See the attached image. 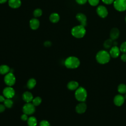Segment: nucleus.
I'll return each instance as SVG.
<instances>
[{"instance_id": "nucleus-1", "label": "nucleus", "mask_w": 126, "mask_h": 126, "mask_svg": "<svg viewBox=\"0 0 126 126\" xmlns=\"http://www.w3.org/2000/svg\"><path fill=\"white\" fill-rule=\"evenodd\" d=\"M109 53L105 50H100L98 51L95 56L96 61L100 64H105L108 63L110 60Z\"/></svg>"}, {"instance_id": "nucleus-2", "label": "nucleus", "mask_w": 126, "mask_h": 126, "mask_svg": "<svg viewBox=\"0 0 126 126\" xmlns=\"http://www.w3.org/2000/svg\"><path fill=\"white\" fill-rule=\"evenodd\" d=\"M86 32V30L84 26L79 25L73 27L71 30V33L73 36L77 38L83 37Z\"/></svg>"}, {"instance_id": "nucleus-3", "label": "nucleus", "mask_w": 126, "mask_h": 126, "mask_svg": "<svg viewBox=\"0 0 126 126\" xmlns=\"http://www.w3.org/2000/svg\"><path fill=\"white\" fill-rule=\"evenodd\" d=\"M80 64L79 59L74 56H70L67 57L64 61L65 66L70 69H74L77 68Z\"/></svg>"}, {"instance_id": "nucleus-4", "label": "nucleus", "mask_w": 126, "mask_h": 126, "mask_svg": "<svg viewBox=\"0 0 126 126\" xmlns=\"http://www.w3.org/2000/svg\"><path fill=\"white\" fill-rule=\"evenodd\" d=\"M75 97L78 101L80 102H84L87 97V91L82 87H78L75 90Z\"/></svg>"}, {"instance_id": "nucleus-5", "label": "nucleus", "mask_w": 126, "mask_h": 126, "mask_svg": "<svg viewBox=\"0 0 126 126\" xmlns=\"http://www.w3.org/2000/svg\"><path fill=\"white\" fill-rule=\"evenodd\" d=\"M113 6L116 10L119 12L124 11L126 10V0H115Z\"/></svg>"}, {"instance_id": "nucleus-6", "label": "nucleus", "mask_w": 126, "mask_h": 126, "mask_svg": "<svg viewBox=\"0 0 126 126\" xmlns=\"http://www.w3.org/2000/svg\"><path fill=\"white\" fill-rule=\"evenodd\" d=\"M4 81L7 86L12 87L16 82V78L15 75L12 72H9L5 75L4 77Z\"/></svg>"}, {"instance_id": "nucleus-7", "label": "nucleus", "mask_w": 126, "mask_h": 126, "mask_svg": "<svg viewBox=\"0 0 126 126\" xmlns=\"http://www.w3.org/2000/svg\"><path fill=\"white\" fill-rule=\"evenodd\" d=\"M35 106L32 103H26L23 106L22 111L23 113H25L28 115H32L33 114L35 111Z\"/></svg>"}, {"instance_id": "nucleus-8", "label": "nucleus", "mask_w": 126, "mask_h": 126, "mask_svg": "<svg viewBox=\"0 0 126 126\" xmlns=\"http://www.w3.org/2000/svg\"><path fill=\"white\" fill-rule=\"evenodd\" d=\"M3 96L6 98H12L15 95V90L11 86H7L4 88L2 91Z\"/></svg>"}, {"instance_id": "nucleus-9", "label": "nucleus", "mask_w": 126, "mask_h": 126, "mask_svg": "<svg viewBox=\"0 0 126 126\" xmlns=\"http://www.w3.org/2000/svg\"><path fill=\"white\" fill-rule=\"evenodd\" d=\"M97 14L101 18H104L108 15V12L107 9L104 5H100L97 6L96 9Z\"/></svg>"}, {"instance_id": "nucleus-10", "label": "nucleus", "mask_w": 126, "mask_h": 126, "mask_svg": "<svg viewBox=\"0 0 126 126\" xmlns=\"http://www.w3.org/2000/svg\"><path fill=\"white\" fill-rule=\"evenodd\" d=\"M76 19L80 22V25L84 26L85 27L87 25V18L86 16L83 13H78L76 15Z\"/></svg>"}, {"instance_id": "nucleus-11", "label": "nucleus", "mask_w": 126, "mask_h": 126, "mask_svg": "<svg viewBox=\"0 0 126 126\" xmlns=\"http://www.w3.org/2000/svg\"><path fill=\"white\" fill-rule=\"evenodd\" d=\"M120 31L116 27L112 28L110 31L109 35L110 38L113 40H116L120 36Z\"/></svg>"}, {"instance_id": "nucleus-12", "label": "nucleus", "mask_w": 126, "mask_h": 126, "mask_svg": "<svg viewBox=\"0 0 126 126\" xmlns=\"http://www.w3.org/2000/svg\"><path fill=\"white\" fill-rule=\"evenodd\" d=\"M87 110V105L84 102H80L75 107L76 112L78 114H83Z\"/></svg>"}, {"instance_id": "nucleus-13", "label": "nucleus", "mask_w": 126, "mask_h": 126, "mask_svg": "<svg viewBox=\"0 0 126 126\" xmlns=\"http://www.w3.org/2000/svg\"><path fill=\"white\" fill-rule=\"evenodd\" d=\"M120 52V48L117 46H113L110 50L109 54L111 57L116 58L119 56Z\"/></svg>"}, {"instance_id": "nucleus-14", "label": "nucleus", "mask_w": 126, "mask_h": 126, "mask_svg": "<svg viewBox=\"0 0 126 126\" xmlns=\"http://www.w3.org/2000/svg\"><path fill=\"white\" fill-rule=\"evenodd\" d=\"M125 97L121 94H117L114 98V103L117 106H120L123 104L125 101Z\"/></svg>"}, {"instance_id": "nucleus-15", "label": "nucleus", "mask_w": 126, "mask_h": 126, "mask_svg": "<svg viewBox=\"0 0 126 126\" xmlns=\"http://www.w3.org/2000/svg\"><path fill=\"white\" fill-rule=\"evenodd\" d=\"M33 98V96L32 94L29 91L25 92L22 94V99L26 103L31 102V101H32Z\"/></svg>"}, {"instance_id": "nucleus-16", "label": "nucleus", "mask_w": 126, "mask_h": 126, "mask_svg": "<svg viewBox=\"0 0 126 126\" xmlns=\"http://www.w3.org/2000/svg\"><path fill=\"white\" fill-rule=\"evenodd\" d=\"M8 3L11 8L16 9L20 7L22 2L21 0H8Z\"/></svg>"}, {"instance_id": "nucleus-17", "label": "nucleus", "mask_w": 126, "mask_h": 126, "mask_svg": "<svg viewBox=\"0 0 126 126\" xmlns=\"http://www.w3.org/2000/svg\"><path fill=\"white\" fill-rule=\"evenodd\" d=\"M40 25L39 21L36 18H32L30 21V27L33 30H37Z\"/></svg>"}, {"instance_id": "nucleus-18", "label": "nucleus", "mask_w": 126, "mask_h": 126, "mask_svg": "<svg viewBox=\"0 0 126 126\" xmlns=\"http://www.w3.org/2000/svg\"><path fill=\"white\" fill-rule=\"evenodd\" d=\"M67 87L69 90L74 91L79 87V84L75 81H71L67 83Z\"/></svg>"}, {"instance_id": "nucleus-19", "label": "nucleus", "mask_w": 126, "mask_h": 126, "mask_svg": "<svg viewBox=\"0 0 126 126\" xmlns=\"http://www.w3.org/2000/svg\"><path fill=\"white\" fill-rule=\"evenodd\" d=\"M60 17L58 13L54 12L51 14L49 16V20L50 21L53 23H57L60 20Z\"/></svg>"}, {"instance_id": "nucleus-20", "label": "nucleus", "mask_w": 126, "mask_h": 126, "mask_svg": "<svg viewBox=\"0 0 126 126\" xmlns=\"http://www.w3.org/2000/svg\"><path fill=\"white\" fill-rule=\"evenodd\" d=\"M10 67L6 64H2L0 65V74L1 75H5L9 72Z\"/></svg>"}, {"instance_id": "nucleus-21", "label": "nucleus", "mask_w": 126, "mask_h": 126, "mask_svg": "<svg viewBox=\"0 0 126 126\" xmlns=\"http://www.w3.org/2000/svg\"><path fill=\"white\" fill-rule=\"evenodd\" d=\"M27 124L28 126H36L37 121L36 118L33 116L30 117L27 120Z\"/></svg>"}, {"instance_id": "nucleus-22", "label": "nucleus", "mask_w": 126, "mask_h": 126, "mask_svg": "<svg viewBox=\"0 0 126 126\" xmlns=\"http://www.w3.org/2000/svg\"><path fill=\"white\" fill-rule=\"evenodd\" d=\"M36 84V80L34 78H31L28 81L27 83V86L29 89L31 90L35 87Z\"/></svg>"}, {"instance_id": "nucleus-23", "label": "nucleus", "mask_w": 126, "mask_h": 126, "mask_svg": "<svg viewBox=\"0 0 126 126\" xmlns=\"http://www.w3.org/2000/svg\"><path fill=\"white\" fill-rule=\"evenodd\" d=\"M113 40L111 38L106 39L103 43V46L105 49H109L112 47L113 45Z\"/></svg>"}, {"instance_id": "nucleus-24", "label": "nucleus", "mask_w": 126, "mask_h": 126, "mask_svg": "<svg viewBox=\"0 0 126 126\" xmlns=\"http://www.w3.org/2000/svg\"><path fill=\"white\" fill-rule=\"evenodd\" d=\"M3 104L5 107L8 108H10L12 107L13 104V102L11 98H5L3 102Z\"/></svg>"}, {"instance_id": "nucleus-25", "label": "nucleus", "mask_w": 126, "mask_h": 126, "mask_svg": "<svg viewBox=\"0 0 126 126\" xmlns=\"http://www.w3.org/2000/svg\"><path fill=\"white\" fill-rule=\"evenodd\" d=\"M118 91L121 94L126 93V85L124 84H120L118 87Z\"/></svg>"}, {"instance_id": "nucleus-26", "label": "nucleus", "mask_w": 126, "mask_h": 126, "mask_svg": "<svg viewBox=\"0 0 126 126\" xmlns=\"http://www.w3.org/2000/svg\"><path fill=\"white\" fill-rule=\"evenodd\" d=\"M42 102V99L39 96H36L33 98L32 100V103L35 106H37L39 105Z\"/></svg>"}, {"instance_id": "nucleus-27", "label": "nucleus", "mask_w": 126, "mask_h": 126, "mask_svg": "<svg viewBox=\"0 0 126 126\" xmlns=\"http://www.w3.org/2000/svg\"><path fill=\"white\" fill-rule=\"evenodd\" d=\"M33 14L34 16L36 18L40 17L42 14V10L40 8H36L34 10Z\"/></svg>"}, {"instance_id": "nucleus-28", "label": "nucleus", "mask_w": 126, "mask_h": 126, "mask_svg": "<svg viewBox=\"0 0 126 126\" xmlns=\"http://www.w3.org/2000/svg\"><path fill=\"white\" fill-rule=\"evenodd\" d=\"M120 51L123 53H126V41L123 42L120 47Z\"/></svg>"}, {"instance_id": "nucleus-29", "label": "nucleus", "mask_w": 126, "mask_h": 126, "mask_svg": "<svg viewBox=\"0 0 126 126\" xmlns=\"http://www.w3.org/2000/svg\"><path fill=\"white\" fill-rule=\"evenodd\" d=\"M88 1L91 5L95 6L98 5L99 2V0H88Z\"/></svg>"}, {"instance_id": "nucleus-30", "label": "nucleus", "mask_w": 126, "mask_h": 126, "mask_svg": "<svg viewBox=\"0 0 126 126\" xmlns=\"http://www.w3.org/2000/svg\"><path fill=\"white\" fill-rule=\"evenodd\" d=\"M39 126H50V123L47 120H42L39 123Z\"/></svg>"}, {"instance_id": "nucleus-31", "label": "nucleus", "mask_w": 126, "mask_h": 126, "mask_svg": "<svg viewBox=\"0 0 126 126\" xmlns=\"http://www.w3.org/2000/svg\"><path fill=\"white\" fill-rule=\"evenodd\" d=\"M28 118H29L28 117V115H27L25 113H23L21 116V119L23 121H27Z\"/></svg>"}, {"instance_id": "nucleus-32", "label": "nucleus", "mask_w": 126, "mask_h": 126, "mask_svg": "<svg viewBox=\"0 0 126 126\" xmlns=\"http://www.w3.org/2000/svg\"><path fill=\"white\" fill-rule=\"evenodd\" d=\"M115 0H102V1L106 4H107V5H109V4H111L112 3H113L114 1Z\"/></svg>"}, {"instance_id": "nucleus-33", "label": "nucleus", "mask_w": 126, "mask_h": 126, "mask_svg": "<svg viewBox=\"0 0 126 126\" xmlns=\"http://www.w3.org/2000/svg\"><path fill=\"white\" fill-rule=\"evenodd\" d=\"M75 1L78 4L82 5V4H85L88 1V0H75Z\"/></svg>"}, {"instance_id": "nucleus-34", "label": "nucleus", "mask_w": 126, "mask_h": 126, "mask_svg": "<svg viewBox=\"0 0 126 126\" xmlns=\"http://www.w3.org/2000/svg\"><path fill=\"white\" fill-rule=\"evenodd\" d=\"M44 45L46 47H49L52 45V43L50 41H46L44 42Z\"/></svg>"}, {"instance_id": "nucleus-35", "label": "nucleus", "mask_w": 126, "mask_h": 126, "mask_svg": "<svg viewBox=\"0 0 126 126\" xmlns=\"http://www.w3.org/2000/svg\"><path fill=\"white\" fill-rule=\"evenodd\" d=\"M121 59L122 61L126 62V53H123L121 56Z\"/></svg>"}, {"instance_id": "nucleus-36", "label": "nucleus", "mask_w": 126, "mask_h": 126, "mask_svg": "<svg viewBox=\"0 0 126 126\" xmlns=\"http://www.w3.org/2000/svg\"><path fill=\"white\" fill-rule=\"evenodd\" d=\"M5 106H4V104H0V113H2L3 112L5 109Z\"/></svg>"}, {"instance_id": "nucleus-37", "label": "nucleus", "mask_w": 126, "mask_h": 126, "mask_svg": "<svg viewBox=\"0 0 126 126\" xmlns=\"http://www.w3.org/2000/svg\"><path fill=\"white\" fill-rule=\"evenodd\" d=\"M5 99V97L3 95H0V102H3Z\"/></svg>"}, {"instance_id": "nucleus-38", "label": "nucleus", "mask_w": 126, "mask_h": 126, "mask_svg": "<svg viewBox=\"0 0 126 126\" xmlns=\"http://www.w3.org/2000/svg\"><path fill=\"white\" fill-rule=\"evenodd\" d=\"M7 1H8V0H0V3L3 4V3H5Z\"/></svg>"}, {"instance_id": "nucleus-39", "label": "nucleus", "mask_w": 126, "mask_h": 126, "mask_svg": "<svg viewBox=\"0 0 126 126\" xmlns=\"http://www.w3.org/2000/svg\"><path fill=\"white\" fill-rule=\"evenodd\" d=\"M125 22H126V17H125Z\"/></svg>"}, {"instance_id": "nucleus-40", "label": "nucleus", "mask_w": 126, "mask_h": 126, "mask_svg": "<svg viewBox=\"0 0 126 126\" xmlns=\"http://www.w3.org/2000/svg\"><path fill=\"white\" fill-rule=\"evenodd\" d=\"M125 98H126V94H125Z\"/></svg>"}]
</instances>
